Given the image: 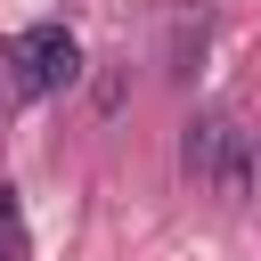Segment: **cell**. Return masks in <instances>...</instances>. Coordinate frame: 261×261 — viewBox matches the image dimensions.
Returning a JSON list of instances; mask_svg holds the SVG:
<instances>
[{
	"instance_id": "2",
	"label": "cell",
	"mask_w": 261,
	"mask_h": 261,
	"mask_svg": "<svg viewBox=\"0 0 261 261\" xmlns=\"http://www.w3.org/2000/svg\"><path fill=\"white\" fill-rule=\"evenodd\" d=\"M253 188H261V139H253L245 122H237V130H228V147H220V163H212V196L245 204Z\"/></svg>"
},
{
	"instance_id": "3",
	"label": "cell",
	"mask_w": 261,
	"mask_h": 261,
	"mask_svg": "<svg viewBox=\"0 0 261 261\" xmlns=\"http://www.w3.org/2000/svg\"><path fill=\"white\" fill-rule=\"evenodd\" d=\"M204 41H212V8H204V0H188V8L171 16V33H163V73H171V82H188V73H196V57H204Z\"/></svg>"
},
{
	"instance_id": "5",
	"label": "cell",
	"mask_w": 261,
	"mask_h": 261,
	"mask_svg": "<svg viewBox=\"0 0 261 261\" xmlns=\"http://www.w3.org/2000/svg\"><path fill=\"white\" fill-rule=\"evenodd\" d=\"M0 261H24V212H16V188H0Z\"/></svg>"
},
{
	"instance_id": "4",
	"label": "cell",
	"mask_w": 261,
	"mask_h": 261,
	"mask_svg": "<svg viewBox=\"0 0 261 261\" xmlns=\"http://www.w3.org/2000/svg\"><path fill=\"white\" fill-rule=\"evenodd\" d=\"M228 130H237V114H196V122L179 130V171L212 188V163H220V147H228Z\"/></svg>"
},
{
	"instance_id": "1",
	"label": "cell",
	"mask_w": 261,
	"mask_h": 261,
	"mask_svg": "<svg viewBox=\"0 0 261 261\" xmlns=\"http://www.w3.org/2000/svg\"><path fill=\"white\" fill-rule=\"evenodd\" d=\"M73 73H82V49H73L65 24H33V33H16V49H8V82H16V98H49V90H65Z\"/></svg>"
}]
</instances>
